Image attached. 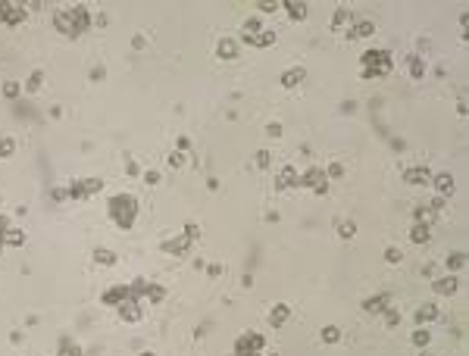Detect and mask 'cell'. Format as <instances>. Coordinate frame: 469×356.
<instances>
[{"label": "cell", "mask_w": 469, "mask_h": 356, "mask_svg": "<svg viewBox=\"0 0 469 356\" xmlns=\"http://www.w3.org/2000/svg\"><path fill=\"white\" fill-rule=\"evenodd\" d=\"M144 181H147V184H157V181H160V172H147V175H144Z\"/></svg>", "instance_id": "42"}, {"label": "cell", "mask_w": 469, "mask_h": 356, "mask_svg": "<svg viewBox=\"0 0 469 356\" xmlns=\"http://www.w3.org/2000/svg\"><path fill=\"white\" fill-rule=\"evenodd\" d=\"M360 63H363V78L372 82V78H385V75L394 69V60L388 50H366L363 56H360Z\"/></svg>", "instance_id": "3"}, {"label": "cell", "mask_w": 469, "mask_h": 356, "mask_svg": "<svg viewBox=\"0 0 469 356\" xmlns=\"http://www.w3.org/2000/svg\"><path fill=\"white\" fill-rule=\"evenodd\" d=\"M422 356H432V353H422Z\"/></svg>", "instance_id": "46"}, {"label": "cell", "mask_w": 469, "mask_h": 356, "mask_svg": "<svg viewBox=\"0 0 469 356\" xmlns=\"http://www.w3.org/2000/svg\"><path fill=\"white\" fill-rule=\"evenodd\" d=\"M53 25H57L60 34L66 37H79L88 31V25H91V13H88L85 7H63L53 13Z\"/></svg>", "instance_id": "1"}, {"label": "cell", "mask_w": 469, "mask_h": 356, "mask_svg": "<svg viewBox=\"0 0 469 356\" xmlns=\"http://www.w3.org/2000/svg\"><path fill=\"white\" fill-rule=\"evenodd\" d=\"M25 4H10V0H0V22H7V25H19L25 22Z\"/></svg>", "instance_id": "7"}, {"label": "cell", "mask_w": 469, "mask_h": 356, "mask_svg": "<svg viewBox=\"0 0 469 356\" xmlns=\"http://www.w3.org/2000/svg\"><path fill=\"white\" fill-rule=\"evenodd\" d=\"M241 41L250 44V47H269V44H276V31H272V28H263L260 19H247Z\"/></svg>", "instance_id": "4"}, {"label": "cell", "mask_w": 469, "mask_h": 356, "mask_svg": "<svg viewBox=\"0 0 469 356\" xmlns=\"http://www.w3.org/2000/svg\"><path fill=\"white\" fill-rule=\"evenodd\" d=\"M4 244H13V247H22V244H25V234H22L19 228H7V231H4Z\"/></svg>", "instance_id": "24"}, {"label": "cell", "mask_w": 469, "mask_h": 356, "mask_svg": "<svg viewBox=\"0 0 469 356\" xmlns=\"http://www.w3.org/2000/svg\"><path fill=\"white\" fill-rule=\"evenodd\" d=\"M297 184H300V172L294 166H285L282 172L276 175V187H279V191H291V187H297Z\"/></svg>", "instance_id": "9"}, {"label": "cell", "mask_w": 469, "mask_h": 356, "mask_svg": "<svg viewBox=\"0 0 469 356\" xmlns=\"http://www.w3.org/2000/svg\"><path fill=\"white\" fill-rule=\"evenodd\" d=\"M297 187H306V191H313V194H326L329 191V178H326V169H306V172L300 175V184Z\"/></svg>", "instance_id": "5"}, {"label": "cell", "mask_w": 469, "mask_h": 356, "mask_svg": "<svg viewBox=\"0 0 469 356\" xmlns=\"http://www.w3.org/2000/svg\"><path fill=\"white\" fill-rule=\"evenodd\" d=\"M266 135H269V138H279V135H282V125H279V122L266 125Z\"/></svg>", "instance_id": "39"}, {"label": "cell", "mask_w": 469, "mask_h": 356, "mask_svg": "<svg viewBox=\"0 0 469 356\" xmlns=\"http://www.w3.org/2000/svg\"><path fill=\"white\" fill-rule=\"evenodd\" d=\"M341 175H344V166H341V163H332L329 169H326V178L332 181V178H341Z\"/></svg>", "instance_id": "33"}, {"label": "cell", "mask_w": 469, "mask_h": 356, "mask_svg": "<svg viewBox=\"0 0 469 356\" xmlns=\"http://www.w3.org/2000/svg\"><path fill=\"white\" fill-rule=\"evenodd\" d=\"M216 56H219V60H235V56H238V41L222 37V41L216 44Z\"/></svg>", "instance_id": "16"}, {"label": "cell", "mask_w": 469, "mask_h": 356, "mask_svg": "<svg viewBox=\"0 0 469 356\" xmlns=\"http://www.w3.org/2000/svg\"><path fill=\"white\" fill-rule=\"evenodd\" d=\"M135 216H138V200L132 194H116L110 197V219L119 225V228L129 231L135 225Z\"/></svg>", "instance_id": "2"}, {"label": "cell", "mask_w": 469, "mask_h": 356, "mask_svg": "<svg viewBox=\"0 0 469 356\" xmlns=\"http://www.w3.org/2000/svg\"><path fill=\"white\" fill-rule=\"evenodd\" d=\"M322 341H326V344L341 341V328H338V325H326V328H322Z\"/></svg>", "instance_id": "29"}, {"label": "cell", "mask_w": 469, "mask_h": 356, "mask_svg": "<svg viewBox=\"0 0 469 356\" xmlns=\"http://www.w3.org/2000/svg\"><path fill=\"white\" fill-rule=\"evenodd\" d=\"M103 187V181H97V178H85V181H75L69 187V197L72 200H85V197H91V194H97Z\"/></svg>", "instance_id": "8"}, {"label": "cell", "mask_w": 469, "mask_h": 356, "mask_svg": "<svg viewBox=\"0 0 469 356\" xmlns=\"http://www.w3.org/2000/svg\"><path fill=\"white\" fill-rule=\"evenodd\" d=\"M347 31H350V37H369V34L375 31V22H369V19H363V22H357V25H350Z\"/></svg>", "instance_id": "22"}, {"label": "cell", "mask_w": 469, "mask_h": 356, "mask_svg": "<svg viewBox=\"0 0 469 356\" xmlns=\"http://www.w3.org/2000/svg\"><path fill=\"white\" fill-rule=\"evenodd\" d=\"M288 315H291V306H288V303H276V309L269 312V325H272V328H282V325L288 322Z\"/></svg>", "instance_id": "18"}, {"label": "cell", "mask_w": 469, "mask_h": 356, "mask_svg": "<svg viewBox=\"0 0 469 356\" xmlns=\"http://www.w3.org/2000/svg\"><path fill=\"white\" fill-rule=\"evenodd\" d=\"M401 259H404V253H401L398 247H388V250H385V262H388V266H398Z\"/></svg>", "instance_id": "30"}, {"label": "cell", "mask_w": 469, "mask_h": 356, "mask_svg": "<svg viewBox=\"0 0 469 356\" xmlns=\"http://www.w3.org/2000/svg\"><path fill=\"white\" fill-rule=\"evenodd\" d=\"M94 259H97V262H103V266H116V253H110V250H97V253H94Z\"/></svg>", "instance_id": "31"}, {"label": "cell", "mask_w": 469, "mask_h": 356, "mask_svg": "<svg viewBox=\"0 0 469 356\" xmlns=\"http://www.w3.org/2000/svg\"><path fill=\"white\" fill-rule=\"evenodd\" d=\"M182 163H185V156H182V153H172V156H169V166H172V169H178Z\"/></svg>", "instance_id": "40"}, {"label": "cell", "mask_w": 469, "mask_h": 356, "mask_svg": "<svg viewBox=\"0 0 469 356\" xmlns=\"http://www.w3.org/2000/svg\"><path fill=\"white\" fill-rule=\"evenodd\" d=\"M457 288H460L457 275H441V278L432 281V291H435L438 297H450V294H457Z\"/></svg>", "instance_id": "12"}, {"label": "cell", "mask_w": 469, "mask_h": 356, "mask_svg": "<svg viewBox=\"0 0 469 356\" xmlns=\"http://www.w3.org/2000/svg\"><path fill=\"white\" fill-rule=\"evenodd\" d=\"M350 22H354L350 10H347V7H338V10H335V19H332V31H341V28L350 25Z\"/></svg>", "instance_id": "21"}, {"label": "cell", "mask_w": 469, "mask_h": 356, "mask_svg": "<svg viewBox=\"0 0 469 356\" xmlns=\"http://www.w3.org/2000/svg\"><path fill=\"white\" fill-rule=\"evenodd\" d=\"M410 75L413 78H422L425 75V60L422 56H410Z\"/></svg>", "instance_id": "27"}, {"label": "cell", "mask_w": 469, "mask_h": 356, "mask_svg": "<svg viewBox=\"0 0 469 356\" xmlns=\"http://www.w3.org/2000/svg\"><path fill=\"white\" fill-rule=\"evenodd\" d=\"M285 13H288V19H291V22H303V19H306V4H297V0H285Z\"/></svg>", "instance_id": "17"}, {"label": "cell", "mask_w": 469, "mask_h": 356, "mask_svg": "<svg viewBox=\"0 0 469 356\" xmlns=\"http://www.w3.org/2000/svg\"><path fill=\"white\" fill-rule=\"evenodd\" d=\"M191 244H194V238H175V241H166L163 244V250L166 253H185V250H191Z\"/></svg>", "instance_id": "20"}, {"label": "cell", "mask_w": 469, "mask_h": 356, "mask_svg": "<svg viewBox=\"0 0 469 356\" xmlns=\"http://www.w3.org/2000/svg\"><path fill=\"white\" fill-rule=\"evenodd\" d=\"M303 78H306V69H303V66H291L288 72H282L279 82H282V88H297Z\"/></svg>", "instance_id": "13"}, {"label": "cell", "mask_w": 469, "mask_h": 356, "mask_svg": "<svg viewBox=\"0 0 469 356\" xmlns=\"http://www.w3.org/2000/svg\"><path fill=\"white\" fill-rule=\"evenodd\" d=\"M404 181L407 184H432V169L428 166H410V169H404Z\"/></svg>", "instance_id": "10"}, {"label": "cell", "mask_w": 469, "mask_h": 356, "mask_svg": "<svg viewBox=\"0 0 469 356\" xmlns=\"http://www.w3.org/2000/svg\"><path fill=\"white\" fill-rule=\"evenodd\" d=\"M266 341H263V334L257 331H244L238 341H235V353H241V356H250V353H263Z\"/></svg>", "instance_id": "6"}, {"label": "cell", "mask_w": 469, "mask_h": 356, "mask_svg": "<svg viewBox=\"0 0 469 356\" xmlns=\"http://www.w3.org/2000/svg\"><path fill=\"white\" fill-rule=\"evenodd\" d=\"M257 7H260V13H276L282 4H257Z\"/></svg>", "instance_id": "41"}, {"label": "cell", "mask_w": 469, "mask_h": 356, "mask_svg": "<svg viewBox=\"0 0 469 356\" xmlns=\"http://www.w3.org/2000/svg\"><path fill=\"white\" fill-rule=\"evenodd\" d=\"M141 356H153V353H141Z\"/></svg>", "instance_id": "45"}, {"label": "cell", "mask_w": 469, "mask_h": 356, "mask_svg": "<svg viewBox=\"0 0 469 356\" xmlns=\"http://www.w3.org/2000/svg\"><path fill=\"white\" fill-rule=\"evenodd\" d=\"M428 238H432L428 222H413V228H410V241H413V244H428Z\"/></svg>", "instance_id": "19"}, {"label": "cell", "mask_w": 469, "mask_h": 356, "mask_svg": "<svg viewBox=\"0 0 469 356\" xmlns=\"http://www.w3.org/2000/svg\"><path fill=\"white\" fill-rule=\"evenodd\" d=\"M13 150H16V141H13V138H4V141H0V156H10Z\"/></svg>", "instance_id": "36"}, {"label": "cell", "mask_w": 469, "mask_h": 356, "mask_svg": "<svg viewBox=\"0 0 469 356\" xmlns=\"http://www.w3.org/2000/svg\"><path fill=\"white\" fill-rule=\"evenodd\" d=\"M385 322H388V328H394V325L401 322V312L394 309V306H388V309H385Z\"/></svg>", "instance_id": "32"}, {"label": "cell", "mask_w": 469, "mask_h": 356, "mask_svg": "<svg viewBox=\"0 0 469 356\" xmlns=\"http://www.w3.org/2000/svg\"><path fill=\"white\" fill-rule=\"evenodd\" d=\"M438 315H441V309H438L435 303H422V306L416 309V322H419V328H422V325H428V322H435Z\"/></svg>", "instance_id": "15"}, {"label": "cell", "mask_w": 469, "mask_h": 356, "mask_svg": "<svg viewBox=\"0 0 469 356\" xmlns=\"http://www.w3.org/2000/svg\"><path fill=\"white\" fill-rule=\"evenodd\" d=\"M335 228H338V238H341V241H350V238L357 234V225H354V222H344V219L335 222Z\"/></svg>", "instance_id": "23"}, {"label": "cell", "mask_w": 469, "mask_h": 356, "mask_svg": "<svg viewBox=\"0 0 469 356\" xmlns=\"http://www.w3.org/2000/svg\"><path fill=\"white\" fill-rule=\"evenodd\" d=\"M432 184H435V191H438V197H450V194H454V178H450V175H432Z\"/></svg>", "instance_id": "14"}, {"label": "cell", "mask_w": 469, "mask_h": 356, "mask_svg": "<svg viewBox=\"0 0 469 356\" xmlns=\"http://www.w3.org/2000/svg\"><path fill=\"white\" fill-rule=\"evenodd\" d=\"M60 356H82V347L72 344L69 337H63V341H60Z\"/></svg>", "instance_id": "28"}, {"label": "cell", "mask_w": 469, "mask_h": 356, "mask_svg": "<svg viewBox=\"0 0 469 356\" xmlns=\"http://www.w3.org/2000/svg\"><path fill=\"white\" fill-rule=\"evenodd\" d=\"M391 306V294H375V297H366L363 300V312L366 315H378Z\"/></svg>", "instance_id": "11"}, {"label": "cell", "mask_w": 469, "mask_h": 356, "mask_svg": "<svg viewBox=\"0 0 469 356\" xmlns=\"http://www.w3.org/2000/svg\"><path fill=\"white\" fill-rule=\"evenodd\" d=\"M44 82V72H31V78H28V91H38Z\"/></svg>", "instance_id": "37"}, {"label": "cell", "mask_w": 469, "mask_h": 356, "mask_svg": "<svg viewBox=\"0 0 469 356\" xmlns=\"http://www.w3.org/2000/svg\"><path fill=\"white\" fill-rule=\"evenodd\" d=\"M269 163H272V153H269V150H257V166L269 169Z\"/></svg>", "instance_id": "34"}, {"label": "cell", "mask_w": 469, "mask_h": 356, "mask_svg": "<svg viewBox=\"0 0 469 356\" xmlns=\"http://www.w3.org/2000/svg\"><path fill=\"white\" fill-rule=\"evenodd\" d=\"M4 231H7V222L0 219V247H4Z\"/></svg>", "instance_id": "43"}, {"label": "cell", "mask_w": 469, "mask_h": 356, "mask_svg": "<svg viewBox=\"0 0 469 356\" xmlns=\"http://www.w3.org/2000/svg\"><path fill=\"white\" fill-rule=\"evenodd\" d=\"M444 266H447L450 275H454V269H463V266H466V253H450V256L444 259Z\"/></svg>", "instance_id": "25"}, {"label": "cell", "mask_w": 469, "mask_h": 356, "mask_svg": "<svg viewBox=\"0 0 469 356\" xmlns=\"http://www.w3.org/2000/svg\"><path fill=\"white\" fill-rule=\"evenodd\" d=\"M19 91H22L19 82H7V85H4V94H7V97H19Z\"/></svg>", "instance_id": "35"}, {"label": "cell", "mask_w": 469, "mask_h": 356, "mask_svg": "<svg viewBox=\"0 0 469 356\" xmlns=\"http://www.w3.org/2000/svg\"><path fill=\"white\" fill-rule=\"evenodd\" d=\"M428 210H432V213H441V210H444V197H432Z\"/></svg>", "instance_id": "38"}, {"label": "cell", "mask_w": 469, "mask_h": 356, "mask_svg": "<svg viewBox=\"0 0 469 356\" xmlns=\"http://www.w3.org/2000/svg\"><path fill=\"white\" fill-rule=\"evenodd\" d=\"M235 356H241V353H235ZM250 356H266V353H250Z\"/></svg>", "instance_id": "44"}, {"label": "cell", "mask_w": 469, "mask_h": 356, "mask_svg": "<svg viewBox=\"0 0 469 356\" xmlns=\"http://www.w3.org/2000/svg\"><path fill=\"white\" fill-rule=\"evenodd\" d=\"M410 341H413V347H428V341H432V331H428V328H416V331H413V337H410Z\"/></svg>", "instance_id": "26"}]
</instances>
